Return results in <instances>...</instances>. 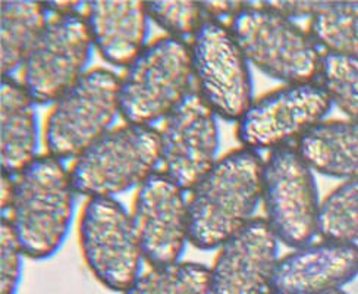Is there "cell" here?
Masks as SVG:
<instances>
[{
  "label": "cell",
  "instance_id": "cell-5",
  "mask_svg": "<svg viewBox=\"0 0 358 294\" xmlns=\"http://www.w3.org/2000/svg\"><path fill=\"white\" fill-rule=\"evenodd\" d=\"M191 46L162 36L128 65L121 77V116L125 122L155 125L165 121L192 90Z\"/></svg>",
  "mask_w": 358,
  "mask_h": 294
},
{
  "label": "cell",
  "instance_id": "cell-26",
  "mask_svg": "<svg viewBox=\"0 0 358 294\" xmlns=\"http://www.w3.org/2000/svg\"><path fill=\"white\" fill-rule=\"evenodd\" d=\"M266 8L272 9L283 17L289 20H300V18H313L315 15L323 8L324 2H307V0H278V2H262Z\"/></svg>",
  "mask_w": 358,
  "mask_h": 294
},
{
  "label": "cell",
  "instance_id": "cell-3",
  "mask_svg": "<svg viewBox=\"0 0 358 294\" xmlns=\"http://www.w3.org/2000/svg\"><path fill=\"white\" fill-rule=\"evenodd\" d=\"M162 164L160 132L152 125L125 122L113 127L72 162L77 195L110 199L141 187Z\"/></svg>",
  "mask_w": 358,
  "mask_h": 294
},
{
  "label": "cell",
  "instance_id": "cell-10",
  "mask_svg": "<svg viewBox=\"0 0 358 294\" xmlns=\"http://www.w3.org/2000/svg\"><path fill=\"white\" fill-rule=\"evenodd\" d=\"M332 109L317 83L283 84L255 99L236 122V140L255 152H273L300 141Z\"/></svg>",
  "mask_w": 358,
  "mask_h": 294
},
{
  "label": "cell",
  "instance_id": "cell-11",
  "mask_svg": "<svg viewBox=\"0 0 358 294\" xmlns=\"http://www.w3.org/2000/svg\"><path fill=\"white\" fill-rule=\"evenodd\" d=\"M93 50L84 13L55 15L21 68L20 81L37 105L50 106L88 72Z\"/></svg>",
  "mask_w": 358,
  "mask_h": 294
},
{
  "label": "cell",
  "instance_id": "cell-27",
  "mask_svg": "<svg viewBox=\"0 0 358 294\" xmlns=\"http://www.w3.org/2000/svg\"><path fill=\"white\" fill-rule=\"evenodd\" d=\"M248 2H203L206 20L222 21V18H234L238 12L247 8Z\"/></svg>",
  "mask_w": 358,
  "mask_h": 294
},
{
  "label": "cell",
  "instance_id": "cell-4",
  "mask_svg": "<svg viewBox=\"0 0 358 294\" xmlns=\"http://www.w3.org/2000/svg\"><path fill=\"white\" fill-rule=\"evenodd\" d=\"M121 115V77L109 68L88 69L55 103L43 122V146L59 160H76L113 128Z\"/></svg>",
  "mask_w": 358,
  "mask_h": 294
},
{
  "label": "cell",
  "instance_id": "cell-29",
  "mask_svg": "<svg viewBox=\"0 0 358 294\" xmlns=\"http://www.w3.org/2000/svg\"><path fill=\"white\" fill-rule=\"evenodd\" d=\"M326 294H347L344 290H336V291H331V293H326Z\"/></svg>",
  "mask_w": 358,
  "mask_h": 294
},
{
  "label": "cell",
  "instance_id": "cell-21",
  "mask_svg": "<svg viewBox=\"0 0 358 294\" xmlns=\"http://www.w3.org/2000/svg\"><path fill=\"white\" fill-rule=\"evenodd\" d=\"M121 294H212L210 268L184 260L152 267Z\"/></svg>",
  "mask_w": 358,
  "mask_h": 294
},
{
  "label": "cell",
  "instance_id": "cell-17",
  "mask_svg": "<svg viewBox=\"0 0 358 294\" xmlns=\"http://www.w3.org/2000/svg\"><path fill=\"white\" fill-rule=\"evenodd\" d=\"M38 105L17 77L0 83V167L17 176L40 156Z\"/></svg>",
  "mask_w": 358,
  "mask_h": 294
},
{
  "label": "cell",
  "instance_id": "cell-7",
  "mask_svg": "<svg viewBox=\"0 0 358 294\" xmlns=\"http://www.w3.org/2000/svg\"><path fill=\"white\" fill-rule=\"evenodd\" d=\"M78 246L87 270L104 288L124 293L144 262L131 212L110 199H87L78 218Z\"/></svg>",
  "mask_w": 358,
  "mask_h": 294
},
{
  "label": "cell",
  "instance_id": "cell-16",
  "mask_svg": "<svg viewBox=\"0 0 358 294\" xmlns=\"http://www.w3.org/2000/svg\"><path fill=\"white\" fill-rule=\"evenodd\" d=\"M84 18L93 46L104 62L127 68L147 48L150 15L140 0H96L85 2Z\"/></svg>",
  "mask_w": 358,
  "mask_h": 294
},
{
  "label": "cell",
  "instance_id": "cell-14",
  "mask_svg": "<svg viewBox=\"0 0 358 294\" xmlns=\"http://www.w3.org/2000/svg\"><path fill=\"white\" fill-rule=\"evenodd\" d=\"M279 240L255 218L223 243L210 268L212 294H266L279 260Z\"/></svg>",
  "mask_w": 358,
  "mask_h": 294
},
{
  "label": "cell",
  "instance_id": "cell-20",
  "mask_svg": "<svg viewBox=\"0 0 358 294\" xmlns=\"http://www.w3.org/2000/svg\"><path fill=\"white\" fill-rule=\"evenodd\" d=\"M308 34L324 53L358 56V2H324Z\"/></svg>",
  "mask_w": 358,
  "mask_h": 294
},
{
  "label": "cell",
  "instance_id": "cell-25",
  "mask_svg": "<svg viewBox=\"0 0 358 294\" xmlns=\"http://www.w3.org/2000/svg\"><path fill=\"white\" fill-rule=\"evenodd\" d=\"M25 253L9 218L0 220V294H17L22 279Z\"/></svg>",
  "mask_w": 358,
  "mask_h": 294
},
{
  "label": "cell",
  "instance_id": "cell-8",
  "mask_svg": "<svg viewBox=\"0 0 358 294\" xmlns=\"http://www.w3.org/2000/svg\"><path fill=\"white\" fill-rule=\"evenodd\" d=\"M264 219L280 243L296 248L319 235L316 176L295 146L268 152L263 168Z\"/></svg>",
  "mask_w": 358,
  "mask_h": 294
},
{
  "label": "cell",
  "instance_id": "cell-28",
  "mask_svg": "<svg viewBox=\"0 0 358 294\" xmlns=\"http://www.w3.org/2000/svg\"><path fill=\"white\" fill-rule=\"evenodd\" d=\"M13 190H15V176L2 172V197H0V204H2V215H5L13 199Z\"/></svg>",
  "mask_w": 358,
  "mask_h": 294
},
{
  "label": "cell",
  "instance_id": "cell-9",
  "mask_svg": "<svg viewBox=\"0 0 358 294\" xmlns=\"http://www.w3.org/2000/svg\"><path fill=\"white\" fill-rule=\"evenodd\" d=\"M196 90L217 118L238 122L255 100L251 65L228 24L206 20L191 38Z\"/></svg>",
  "mask_w": 358,
  "mask_h": 294
},
{
  "label": "cell",
  "instance_id": "cell-2",
  "mask_svg": "<svg viewBox=\"0 0 358 294\" xmlns=\"http://www.w3.org/2000/svg\"><path fill=\"white\" fill-rule=\"evenodd\" d=\"M77 191L64 160L48 153L15 176L9 218L28 259L48 260L62 248L76 218Z\"/></svg>",
  "mask_w": 358,
  "mask_h": 294
},
{
  "label": "cell",
  "instance_id": "cell-19",
  "mask_svg": "<svg viewBox=\"0 0 358 294\" xmlns=\"http://www.w3.org/2000/svg\"><path fill=\"white\" fill-rule=\"evenodd\" d=\"M46 4L3 0L0 4V71L15 77L50 22Z\"/></svg>",
  "mask_w": 358,
  "mask_h": 294
},
{
  "label": "cell",
  "instance_id": "cell-24",
  "mask_svg": "<svg viewBox=\"0 0 358 294\" xmlns=\"http://www.w3.org/2000/svg\"><path fill=\"white\" fill-rule=\"evenodd\" d=\"M150 21L169 37L187 40L197 33L206 21L200 2L188 0H169V2H147Z\"/></svg>",
  "mask_w": 358,
  "mask_h": 294
},
{
  "label": "cell",
  "instance_id": "cell-13",
  "mask_svg": "<svg viewBox=\"0 0 358 294\" xmlns=\"http://www.w3.org/2000/svg\"><path fill=\"white\" fill-rule=\"evenodd\" d=\"M187 191L165 172H156L136 190L131 218L144 260L162 267L181 260L189 243Z\"/></svg>",
  "mask_w": 358,
  "mask_h": 294
},
{
  "label": "cell",
  "instance_id": "cell-18",
  "mask_svg": "<svg viewBox=\"0 0 358 294\" xmlns=\"http://www.w3.org/2000/svg\"><path fill=\"white\" fill-rule=\"evenodd\" d=\"M313 172L335 180L358 176V124L350 120L322 121L296 143Z\"/></svg>",
  "mask_w": 358,
  "mask_h": 294
},
{
  "label": "cell",
  "instance_id": "cell-15",
  "mask_svg": "<svg viewBox=\"0 0 358 294\" xmlns=\"http://www.w3.org/2000/svg\"><path fill=\"white\" fill-rule=\"evenodd\" d=\"M358 276V246L332 240L311 241L279 258L268 293L326 294Z\"/></svg>",
  "mask_w": 358,
  "mask_h": 294
},
{
  "label": "cell",
  "instance_id": "cell-23",
  "mask_svg": "<svg viewBox=\"0 0 358 294\" xmlns=\"http://www.w3.org/2000/svg\"><path fill=\"white\" fill-rule=\"evenodd\" d=\"M319 84L332 106L358 124V56L324 53Z\"/></svg>",
  "mask_w": 358,
  "mask_h": 294
},
{
  "label": "cell",
  "instance_id": "cell-30",
  "mask_svg": "<svg viewBox=\"0 0 358 294\" xmlns=\"http://www.w3.org/2000/svg\"><path fill=\"white\" fill-rule=\"evenodd\" d=\"M266 294H272V293H266Z\"/></svg>",
  "mask_w": 358,
  "mask_h": 294
},
{
  "label": "cell",
  "instance_id": "cell-6",
  "mask_svg": "<svg viewBox=\"0 0 358 294\" xmlns=\"http://www.w3.org/2000/svg\"><path fill=\"white\" fill-rule=\"evenodd\" d=\"M229 28L250 65L285 84L317 81L323 55L308 33L292 20L251 4L238 12Z\"/></svg>",
  "mask_w": 358,
  "mask_h": 294
},
{
  "label": "cell",
  "instance_id": "cell-22",
  "mask_svg": "<svg viewBox=\"0 0 358 294\" xmlns=\"http://www.w3.org/2000/svg\"><path fill=\"white\" fill-rule=\"evenodd\" d=\"M319 235L323 240L358 243V176L342 181L322 200Z\"/></svg>",
  "mask_w": 358,
  "mask_h": 294
},
{
  "label": "cell",
  "instance_id": "cell-1",
  "mask_svg": "<svg viewBox=\"0 0 358 294\" xmlns=\"http://www.w3.org/2000/svg\"><path fill=\"white\" fill-rule=\"evenodd\" d=\"M264 159L238 147L219 158L188 199L189 244L216 250L255 219L262 202Z\"/></svg>",
  "mask_w": 358,
  "mask_h": 294
},
{
  "label": "cell",
  "instance_id": "cell-12",
  "mask_svg": "<svg viewBox=\"0 0 358 294\" xmlns=\"http://www.w3.org/2000/svg\"><path fill=\"white\" fill-rule=\"evenodd\" d=\"M162 172L184 191H191L219 160L217 115L194 90L163 121Z\"/></svg>",
  "mask_w": 358,
  "mask_h": 294
}]
</instances>
